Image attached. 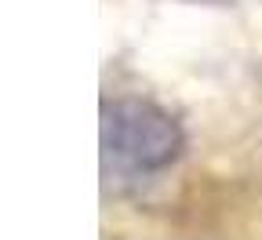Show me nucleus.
<instances>
[{
    "label": "nucleus",
    "instance_id": "nucleus-1",
    "mask_svg": "<svg viewBox=\"0 0 262 240\" xmlns=\"http://www.w3.org/2000/svg\"><path fill=\"white\" fill-rule=\"evenodd\" d=\"M182 153V131L146 98H106L98 113V160L106 193H131L164 175Z\"/></svg>",
    "mask_w": 262,
    "mask_h": 240
}]
</instances>
